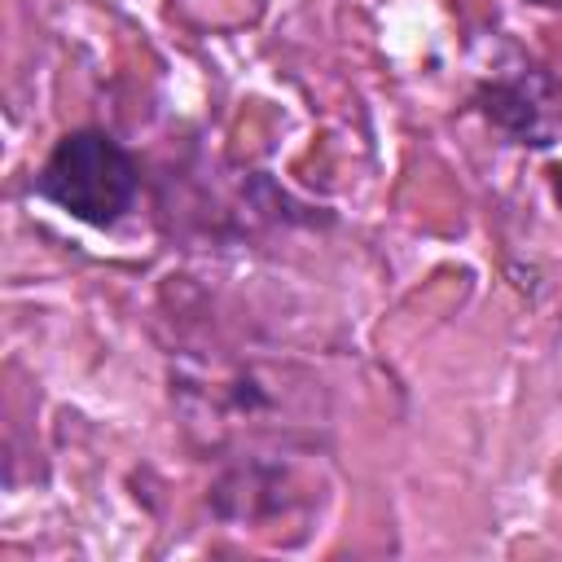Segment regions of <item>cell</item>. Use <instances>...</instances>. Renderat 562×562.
<instances>
[{
	"instance_id": "6da1fadb",
	"label": "cell",
	"mask_w": 562,
	"mask_h": 562,
	"mask_svg": "<svg viewBox=\"0 0 562 562\" xmlns=\"http://www.w3.org/2000/svg\"><path fill=\"white\" fill-rule=\"evenodd\" d=\"M171 391L180 400L189 435L215 452L255 457L259 443L281 452L294 443H316L321 391L294 360L263 356H184L171 369Z\"/></svg>"
},
{
	"instance_id": "7a4b0ae2",
	"label": "cell",
	"mask_w": 562,
	"mask_h": 562,
	"mask_svg": "<svg viewBox=\"0 0 562 562\" xmlns=\"http://www.w3.org/2000/svg\"><path fill=\"white\" fill-rule=\"evenodd\" d=\"M136 189H140V171L132 154L97 127L66 132L35 171V193L92 228L119 224L132 211Z\"/></svg>"
},
{
	"instance_id": "3957f363",
	"label": "cell",
	"mask_w": 562,
	"mask_h": 562,
	"mask_svg": "<svg viewBox=\"0 0 562 562\" xmlns=\"http://www.w3.org/2000/svg\"><path fill=\"white\" fill-rule=\"evenodd\" d=\"M483 119L527 149H549L562 140V83L544 66H514L479 83L474 92Z\"/></svg>"
},
{
	"instance_id": "277c9868",
	"label": "cell",
	"mask_w": 562,
	"mask_h": 562,
	"mask_svg": "<svg viewBox=\"0 0 562 562\" xmlns=\"http://www.w3.org/2000/svg\"><path fill=\"white\" fill-rule=\"evenodd\" d=\"M549 189H553V202L562 206V162H558V167L549 171Z\"/></svg>"
},
{
	"instance_id": "5b68a950",
	"label": "cell",
	"mask_w": 562,
	"mask_h": 562,
	"mask_svg": "<svg viewBox=\"0 0 562 562\" xmlns=\"http://www.w3.org/2000/svg\"><path fill=\"white\" fill-rule=\"evenodd\" d=\"M531 4H544V9H562V0H531Z\"/></svg>"
},
{
	"instance_id": "8992f818",
	"label": "cell",
	"mask_w": 562,
	"mask_h": 562,
	"mask_svg": "<svg viewBox=\"0 0 562 562\" xmlns=\"http://www.w3.org/2000/svg\"><path fill=\"white\" fill-rule=\"evenodd\" d=\"M558 351H562V347H558Z\"/></svg>"
}]
</instances>
